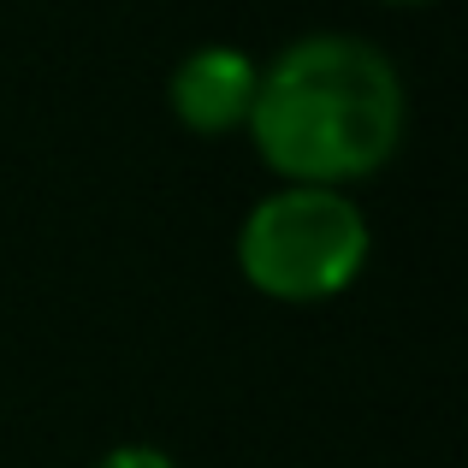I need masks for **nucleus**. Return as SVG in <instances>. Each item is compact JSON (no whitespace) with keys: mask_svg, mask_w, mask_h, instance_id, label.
Here are the masks:
<instances>
[{"mask_svg":"<svg viewBox=\"0 0 468 468\" xmlns=\"http://www.w3.org/2000/svg\"><path fill=\"white\" fill-rule=\"evenodd\" d=\"M243 125L255 137V154L285 184L344 190L398 154L410 95L379 42L350 30H314L261 66Z\"/></svg>","mask_w":468,"mask_h":468,"instance_id":"nucleus-1","label":"nucleus"},{"mask_svg":"<svg viewBox=\"0 0 468 468\" xmlns=\"http://www.w3.org/2000/svg\"><path fill=\"white\" fill-rule=\"evenodd\" d=\"M374 255L362 202L326 184H279L243 214L238 267L273 303H326L356 285Z\"/></svg>","mask_w":468,"mask_h":468,"instance_id":"nucleus-2","label":"nucleus"},{"mask_svg":"<svg viewBox=\"0 0 468 468\" xmlns=\"http://www.w3.org/2000/svg\"><path fill=\"white\" fill-rule=\"evenodd\" d=\"M255 83H261V66L250 59V48L238 42H202L172 66L166 78V107L178 125L202 131V137H219V131H238L250 119Z\"/></svg>","mask_w":468,"mask_h":468,"instance_id":"nucleus-3","label":"nucleus"},{"mask_svg":"<svg viewBox=\"0 0 468 468\" xmlns=\"http://www.w3.org/2000/svg\"><path fill=\"white\" fill-rule=\"evenodd\" d=\"M95 468H178L160 445H113Z\"/></svg>","mask_w":468,"mask_h":468,"instance_id":"nucleus-4","label":"nucleus"},{"mask_svg":"<svg viewBox=\"0 0 468 468\" xmlns=\"http://www.w3.org/2000/svg\"><path fill=\"white\" fill-rule=\"evenodd\" d=\"M386 6H427V0H386Z\"/></svg>","mask_w":468,"mask_h":468,"instance_id":"nucleus-5","label":"nucleus"}]
</instances>
